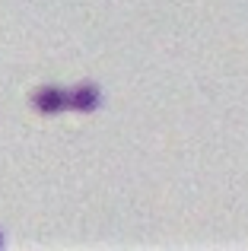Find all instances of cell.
Masks as SVG:
<instances>
[{
  "label": "cell",
  "instance_id": "cell-1",
  "mask_svg": "<svg viewBox=\"0 0 248 251\" xmlns=\"http://www.w3.org/2000/svg\"><path fill=\"white\" fill-rule=\"evenodd\" d=\"M32 105H35L38 115H61V111L70 108V92L61 89V86H38L32 92Z\"/></svg>",
  "mask_w": 248,
  "mask_h": 251
},
{
  "label": "cell",
  "instance_id": "cell-3",
  "mask_svg": "<svg viewBox=\"0 0 248 251\" xmlns=\"http://www.w3.org/2000/svg\"><path fill=\"white\" fill-rule=\"evenodd\" d=\"M0 245H3V235H0Z\"/></svg>",
  "mask_w": 248,
  "mask_h": 251
},
{
  "label": "cell",
  "instance_id": "cell-2",
  "mask_svg": "<svg viewBox=\"0 0 248 251\" xmlns=\"http://www.w3.org/2000/svg\"><path fill=\"white\" fill-rule=\"evenodd\" d=\"M67 92H70V108L83 111V115H89V111H96L102 105V92H99V86H93V83H83V86L67 89Z\"/></svg>",
  "mask_w": 248,
  "mask_h": 251
}]
</instances>
